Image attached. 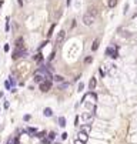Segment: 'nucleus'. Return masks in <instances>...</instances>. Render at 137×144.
I'll return each instance as SVG.
<instances>
[{
	"label": "nucleus",
	"mask_w": 137,
	"mask_h": 144,
	"mask_svg": "<svg viewBox=\"0 0 137 144\" xmlns=\"http://www.w3.org/2000/svg\"><path fill=\"white\" fill-rule=\"evenodd\" d=\"M43 114H44L46 117H51V116H53V110H51L50 107H46V109L43 110Z\"/></svg>",
	"instance_id": "obj_9"
},
{
	"label": "nucleus",
	"mask_w": 137,
	"mask_h": 144,
	"mask_svg": "<svg viewBox=\"0 0 137 144\" xmlns=\"http://www.w3.org/2000/svg\"><path fill=\"white\" fill-rule=\"evenodd\" d=\"M9 20L10 17H6V31H9Z\"/></svg>",
	"instance_id": "obj_27"
},
{
	"label": "nucleus",
	"mask_w": 137,
	"mask_h": 144,
	"mask_svg": "<svg viewBox=\"0 0 137 144\" xmlns=\"http://www.w3.org/2000/svg\"><path fill=\"white\" fill-rule=\"evenodd\" d=\"M3 6V0H0V7H2Z\"/></svg>",
	"instance_id": "obj_36"
},
{
	"label": "nucleus",
	"mask_w": 137,
	"mask_h": 144,
	"mask_svg": "<svg viewBox=\"0 0 137 144\" xmlns=\"http://www.w3.org/2000/svg\"><path fill=\"white\" fill-rule=\"evenodd\" d=\"M81 120L86 123V124H90L91 123V120L94 118V111H84V113H81Z\"/></svg>",
	"instance_id": "obj_1"
},
{
	"label": "nucleus",
	"mask_w": 137,
	"mask_h": 144,
	"mask_svg": "<svg viewBox=\"0 0 137 144\" xmlns=\"http://www.w3.org/2000/svg\"><path fill=\"white\" fill-rule=\"evenodd\" d=\"M91 60H93V59L89 56V57H86V59H84V63H91Z\"/></svg>",
	"instance_id": "obj_29"
},
{
	"label": "nucleus",
	"mask_w": 137,
	"mask_h": 144,
	"mask_svg": "<svg viewBox=\"0 0 137 144\" xmlns=\"http://www.w3.org/2000/svg\"><path fill=\"white\" fill-rule=\"evenodd\" d=\"M44 136H46V131H40V133H36V137H37V138H44Z\"/></svg>",
	"instance_id": "obj_21"
},
{
	"label": "nucleus",
	"mask_w": 137,
	"mask_h": 144,
	"mask_svg": "<svg viewBox=\"0 0 137 144\" xmlns=\"http://www.w3.org/2000/svg\"><path fill=\"white\" fill-rule=\"evenodd\" d=\"M46 44H47V42H43V43H42V44H40V49H43V47H44V46H46Z\"/></svg>",
	"instance_id": "obj_35"
},
{
	"label": "nucleus",
	"mask_w": 137,
	"mask_h": 144,
	"mask_svg": "<svg viewBox=\"0 0 137 144\" xmlns=\"http://www.w3.org/2000/svg\"><path fill=\"white\" fill-rule=\"evenodd\" d=\"M89 140V134L87 133H83V131H80L79 133V137H77V141H81V143H86Z\"/></svg>",
	"instance_id": "obj_7"
},
{
	"label": "nucleus",
	"mask_w": 137,
	"mask_h": 144,
	"mask_svg": "<svg viewBox=\"0 0 137 144\" xmlns=\"http://www.w3.org/2000/svg\"><path fill=\"white\" fill-rule=\"evenodd\" d=\"M26 56H27V51L24 49H16L13 51V54H11L13 60H17V59H20V57H26Z\"/></svg>",
	"instance_id": "obj_3"
},
{
	"label": "nucleus",
	"mask_w": 137,
	"mask_h": 144,
	"mask_svg": "<svg viewBox=\"0 0 137 144\" xmlns=\"http://www.w3.org/2000/svg\"><path fill=\"white\" fill-rule=\"evenodd\" d=\"M34 60H36V61H43V54H42V53H37V54L34 56Z\"/></svg>",
	"instance_id": "obj_15"
},
{
	"label": "nucleus",
	"mask_w": 137,
	"mask_h": 144,
	"mask_svg": "<svg viewBox=\"0 0 137 144\" xmlns=\"http://www.w3.org/2000/svg\"><path fill=\"white\" fill-rule=\"evenodd\" d=\"M87 13H90L91 16H94V17H96V16H97V9L91 6V7H89V10H87Z\"/></svg>",
	"instance_id": "obj_12"
},
{
	"label": "nucleus",
	"mask_w": 137,
	"mask_h": 144,
	"mask_svg": "<svg viewBox=\"0 0 137 144\" xmlns=\"http://www.w3.org/2000/svg\"><path fill=\"white\" fill-rule=\"evenodd\" d=\"M3 97V91H0V99H2Z\"/></svg>",
	"instance_id": "obj_37"
},
{
	"label": "nucleus",
	"mask_w": 137,
	"mask_h": 144,
	"mask_svg": "<svg viewBox=\"0 0 137 144\" xmlns=\"http://www.w3.org/2000/svg\"><path fill=\"white\" fill-rule=\"evenodd\" d=\"M94 20H96V17H94V16H91L90 13L86 11V13L83 14V23H84L86 26H91V24L94 23Z\"/></svg>",
	"instance_id": "obj_2"
},
{
	"label": "nucleus",
	"mask_w": 137,
	"mask_h": 144,
	"mask_svg": "<svg viewBox=\"0 0 137 144\" xmlns=\"http://www.w3.org/2000/svg\"><path fill=\"white\" fill-rule=\"evenodd\" d=\"M54 138H56V133H54V131L47 133V140H49V141H53Z\"/></svg>",
	"instance_id": "obj_11"
},
{
	"label": "nucleus",
	"mask_w": 137,
	"mask_h": 144,
	"mask_svg": "<svg viewBox=\"0 0 137 144\" xmlns=\"http://www.w3.org/2000/svg\"><path fill=\"white\" fill-rule=\"evenodd\" d=\"M83 88H84V84L80 83V84H79V91H83Z\"/></svg>",
	"instance_id": "obj_30"
},
{
	"label": "nucleus",
	"mask_w": 137,
	"mask_h": 144,
	"mask_svg": "<svg viewBox=\"0 0 137 144\" xmlns=\"http://www.w3.org/2000/svg\"><path fill=\"white\" fill-rule=\"evenodd\" d=\"M68 86H70V84H68V83H60V86H59V88L60 90H64V88H68Z\"/></svg>",
	"instance_id": "obj_18"
},
{
	"label": "nucleus",
	"mask_w": 137,
	"mask_h": 144,
	"mask_svg": "<svg viewBox=\"0 0 137 144\" xmlns=\"http://www.w3.org/2000/svg\"><path fill=\"white\" fill-rule=\"evenodd\" d=\"M26 133H29V134H36L37 130H36V129H33V127H29V129H26Z\"/></svg>",
	"instance_id": "obj_17"
},
{
	"label": "nucleus",
	"mask_w": 137,
	"mask_h": 144,
	"mask_svg": "<svg viewBox=\"0 0 137 144\" xmlns=\"http://www.w3.org/2000/svg\"><path fill=\"white\" fill-rule=\"evenodd\" d=\"M117 50H118V46H116L114 49H113V47H107V49H106V54L110 56V57H113V59H117V57H118Z\"/></svg>",
	"instance_id": "obj_5"
},
{
	"label": "nucleus",
	"mask_w": 137,
	"mask_h": 144,
	"mask_svg": "<svg viewBox=\"0 0 137 144\" xmlns=\"http://www.w3.org/2000/svg\"><path fill=\"white\" fill-rule=\"evenodd\" d=\"M96 86H97V80H96V77H91L90 81H89V88H90V90H94Z\"/></svg>",
	"instance_id": "obj_8"
},
{
	"label": "nucleus",
	"mask_w": 137,
	"mask_h": 144,
	"mask_svg": "<svg viewBox=\"0 0 137 144\" xmlns=\"http://www.w3.org/2000/svg\"><path fill=\"white\" fill-rule=\"evenodd\" d=\"M13 144H20V141H19V136H16V137H14V140H13Z\"/></svg>",
	"instance_id": "obj_26"
},
{
	"label": "nucleus",
	"mask_w": 137,
	"mask_h": 144,
	"mask_svg": "<svg viewBox=\"0 0 137 144\" xmlns=\"http://www.w3.org/2000/svg\"><path fill=\"white\" fill-rule=\"evenodd\" d=\"M16 49H24L23 47V37H19L16 40Z\"/></svg>",
	"instance_id": "obj_10"
},
{
	"label": "nucleus",
	"mask_w": 137,
	"mask_h": 144,
	"mask_svg": "<svg viewBox=\"0 0 137 144\" xmlns=\"http://www.w3.org/2000/svg\"><path fill=\"white\" fill-rule=\"evenodd\" d=\"M3 49H4V51H9V50H10V46H9V44H4Z\"/></svg>",
	"instance_id": "obj_33"
},
{
	"label": "nucleus",
	"mask_w": 137,
	"mask_h": 144,
	"mask_svg": "<svg viewBox=\"0 0 137 144\" xmlns=\"http://www.w3.org/2000/svg\"><path fill=\"white\" fill-rule=\"evenodd\" d=\"M64 37H66V31H64V30H60V31H59V34H57V39H56V43H57V44L60 46V44L63 43Z\"/></svg>",
	"instance_id": "obj_6"
},
{
	"label": "nucleus",
	"mask_w": 137,
	"mask_h": 144,
	"mask_svg": "<svg viewBox=\"0 0 137 144\" xmlns=\"http://www.w3.org/2000/svg\"><path fill=\"white\" fill-rule=\"evenodd\" d=\"M54 54H56V51L53 50V51H51V53H50V56H49V61H51V60H53V59H54Z\"/></svg>",
	"instance_id": "obj_23"
},
{
	"label": "nucleus",
	"mask_w": 137,
	"mask_h": 144,
	"mask_svg": "<svg viewBox=\"0 0 137 144\" xmlns=\"http://www.w3.org/2000/svg\"><path fill=\"white\" fill-rule=\"evenodd\" d=\"M54 26H56V24H51V27H50V30H49V37L51 36V33H53V30H54Z\"/></svg>",
	"instance_id": "obj_25"
},
{
	"label": "nucleus",
	"mask_w": 137,
	"mask_h": 144,
	"mask_svg": "<svg viewBox=\"0 0 137 144\" xmlns=\"http://www.w3.org/2000/svg\"><path fill=\"white\" fill-rule=\"evenodd\" d=\"M4 87H6V90H11V84H10V81H9V80H6V81H4Z\"/></svg>",
	"instance_id": "obj_22"
},
{
	"label": "nucleus",
	"mask_w": 137,
	"mask_h": 144,
	"mask_svg": "<svg viewBox=\"0 0 137 144\" xmlns=\"http://www.w3.org/2000/svg\"><path fill=\"white\" fill-rule=\"evenodd\" d=\"M59 125H60V127H66V118L64 117H59Z\"/></svg>",
	"instance_id": "obj_14"
},
{
	"label": "nucleus",
	"mask_w": 137,
	"mask_h": 144,
	"mask_svg": "<svg viewBox=\"0 0 137 144\" xmlns=\"http://www.w3.org/2000/svg\"><path fill=\"white\" fill-rule=\"evenodd\" d=\"M97 49H99V40H94V42H93V46H91V50L96 51Z\"/></svg>",
	"instance_id": "obj_19"
},
{
	"label": "nucleus",
	"mask_w": 137,
	"mask_h": 144,
	"mask_svg": "<svg viewBox=\"0 0 137 144\" xmlns=\"http://www.w3.org/2000/svg\"><path fill=\"white\" fill-rule=\"evenodd\" d=\"M76 24H77V22H76V19H74V20H72V27H73V29L76 27Z\"/></svg>",
	"instance_id": "obj_32"
},
{
	"label": "nucleus",
	"mask_w": 137,
	"mask_h": 144,
	"mask_svg": "<svg viewBox=\"0 0 137 144\" xmlns=\"http://www.w3.org/2000/svg\"><path fill=\"white\" fill-rule=\"evenodd\" d=\"M30 118H31V116H30V114H26V116L23 117V120H24V121H29Z\"/></svg>",
	"instance_id": "obj_28"
},
{
	"label": "nucleus",
	"mask_w": 137,
	"mask_h": 144,
	"mask_svg": "<svg viewBox=\"0 0 137 144\" xmlns=\"http://www.w3.org/2000/svg\"><path fill=\"white\" fill-rule=\"evenodd\" d=\"M67 136H68L67 133H63V134H61V138H63V140H66V138H67Z\"/></svg>",
	"instance_id": "obj_34"
},
{
	"label": "nucleus",
	"mask_w": 137,
	"mask_h": 144,
	"mask_svg": "<svg viewBox=\"0 0 137 144\" xmlns=\"http://www.w3.org/2000/svg\"><path fill=\"white\" fill-rule=\"evenodd\" d=\"M9 106H10L9 101H4V103H3V107H4V109H9Z\"/></svg>",
	"instance_id": "obj_31"
},
{
	"label": "nucleus",
	"mask_w": 137,
	"mask_h": 144,
	"mask_svg": "<svg viewBox=\"0 0 137 144\" xmlns=\"http://www.w3.org/2000/svg\"><path fill=\"white\" fill-rule=\"evenodd\" d=\"M53 79H54L56 81H59V83H63V81H64V77H61V76H54Z\"/></svg>",
	"instance_id": "obj_20"
},
{
	"label": "nucleus",
	"mask_w": 137,
	"mask_h": 144,
	"mask_svg": "<svg viewBox=\"0 0 137 144\" xmlns=\"http://www.w3.org/2000/svg\"><path fill=\"white\" fill-rule=\"evenodd\" d=\"M90 130H91V125H90V124H86L84 127L81 129V131H83V133H87V134L90 133Z\"/></svg>",
	"instance_id": "obj_13"
},
{
	"label": "nucleus",
	"mask_w": 137,
	"mask_h": 144,
	"mask_svg": "<svg viewBox=\"0 0 137 144\" xmlns=\"http://www.w3.org/2000/svg\"><path fill=\"white\" fill-rule=\"evenodd\" d=\"M116 6H117V0H109V7L110 9L116 7Z\"/></svg>",
	"instance_id": "obj_16"
},
{
	"label": "nucleus",
	"mask_w": 137,
	"mask_h": 144,
	"mask_svg": "<svg viewBox=\"0 0 137 144\" xmlns=\"http://www.w3.org/2000/svg\"><path fill=\"white\" fill-rule=\"evenodd\" d=\"M136 3H137V0H136Z\"/></svg>",
	"instance_id": "obj_38"
},
{
	"label": "nucleus",
	"mask_w": 137,
	"mask_h": 144,
	"mask_svg": "<svg viewBox=\"0 0 137 144\" xmlns=\"http://www.w3.org/2000/svg\"><path fill=\"white\" fill-rule=\"evenodd\" d=\"M39 88H40V91L47 93L49 90L51 88V80H44L43 83H40V84H39Z\"/></svg>",
	"instance_id": "obj_4"
},
{
	"label": "nucleus",
	"mask_w": 137,
	"mask_h": 144,
	"mask_svg": "<svg viewBox=\"0 0 137 144\" xmlns=\"http://www.w3.org/2000/svg\"><path fill=\"white\" fill-rule=\"evenodd\" d=\"M9 81H10V84H11V86H14V84H16V80H14V77H13V76H10V77H9Z\"/></svg>",
	"instance_id": "obj_24"
}]
</instances>
